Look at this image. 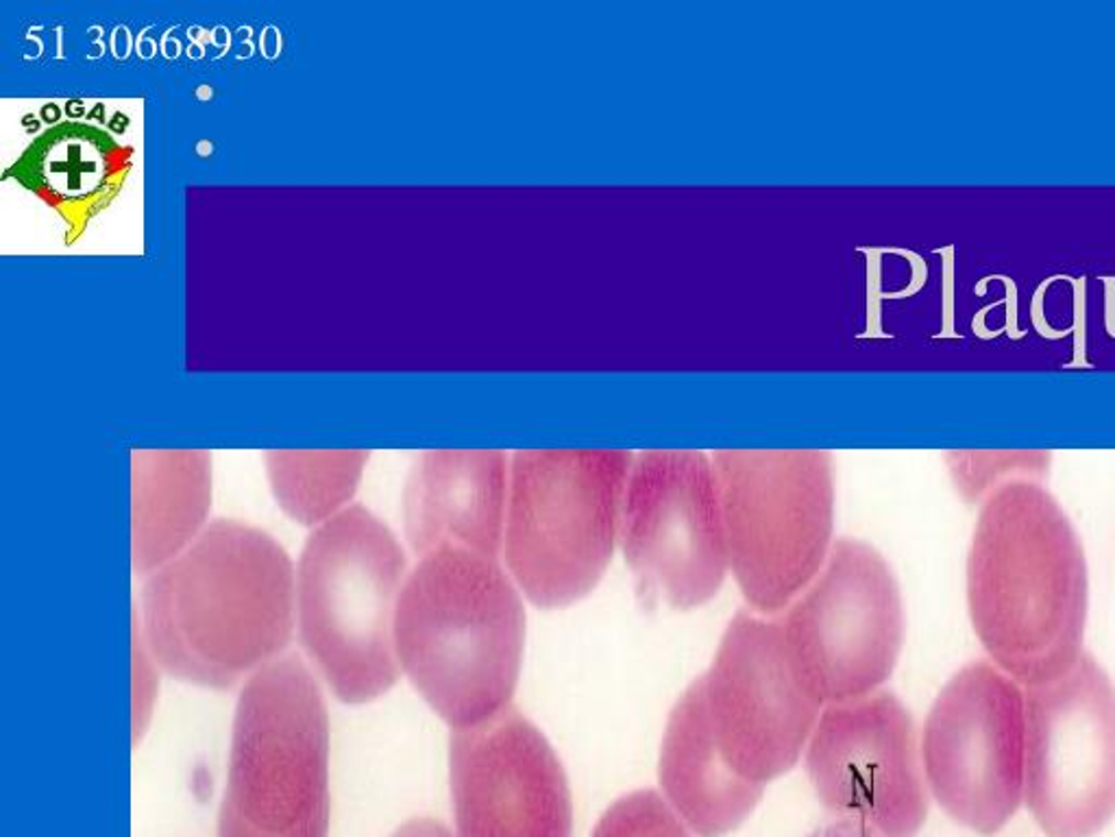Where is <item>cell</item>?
<instances>
[{
    "instance_id": "1",
    "label": "cell",
    "mask_w": 1115,
    "mask_h": 837,
    "mask_svg": "<svg viewBox=\"0 0 1115 837\" xmlns=\"http://www.w3.org/2000/svg\"><path fill=\"white\" fill-rule=\"evenodd\" d=\"M965 600L987 656L1024 687L1061 676L1085 652V543L1039 480L1015 478L981 502L965 556Z\"/></svg>"
},
{
    "instance_id": "2",
    "label": "cell",
    "mask_w": 1115,
    "mask_h": 837,
    "mask_svg": "<svg viewBox=\"0 0 1115 837\" xmlns=\"http://www.w3.org/2000/svg\"><path fill=\"white\" fill-rule=\"evenodd\" d=\"M295 609L297 576L286 550L255 525L216 520L146 576L144 641L171 676L227 689L286 650Z\"/></svg>"
},
{
    "instance_id": "3",
    "label": "cell",
    "mask_w": 1115,
    "mask_h": 837,
    "mask_svg": "<svg viewBox=\"0 0 1115 837\" xmlns=\"http://www.w3.org/2000/svg\"><path fill=\"white\" fill-rule=\"evenodd\" d=\"M395 648L414 689L453 731L482 725L512 705L523 600L498 558L442 545L407 574Z\"/></svg>"
},
{
    "instance_id": "4",
    "label": "cell",
    "mask_w": 1115,
    "mask_h": 837,
    "mask_svg": "<svg viewBox=\"0 0 1115 837\" xmlns=\"http://www.w3.org/2000/svg\"><path fill=\"white\" fill-rule=\"evenodd\" d=\"M407 558L393 530L360 504L314 528L297 574L302 643L334 696H384L402 674L395 613Z\"/></svg>"
},
{
    "instance_id": "5",
    "label": "cell",
    "mask_w": 1115,
    "mask_h": 837,
    "mask_svg": "<svg viewBox=\"0 0 1115 837\" xmlns=\"http://www.w3.org/2000/svg\"><path fill=\"white\" fill-rule=\"evenodd\" d=\"M329 812L327 705L288 654L240 692L218 837H329Z\"/></svg>"
},
{
    "instance_id": "6",
    "label": "cell",
    "mask_w": 1115,
    "mask_h": 837,
    "mask_svg": "<svg viewBox=\"0 0 1115 837\" xmlns=\"http://www.w3.org/2000/svg\"><path fill=\"white\" fill-rule=\"evenodd\" d=\"M634 452L521 449L510 456L504 558L540 609L595 589L619 541Z\"/></svg>"
},
{
    "instance_id": "7",
    "label": "cell",
    "mask_w": 1115,
    "mask_h": 837,
    "mask_svg": "<svg viewBox=\"0 0 1115 837\" xmlns=\"http://www.w3.org/2000/svg\"><path fill=\"white\" fill-rule=\"evenodd\" d=\"M710 458L736 585L758 613H780L828 558L834 456L819 449H717Z\"/></svg>"
},
{
    "instance_id": "8",
    "label": "cell",
    "mask_w": 1115,
    "mask_h": 837,
    "mask_svg": "<svg viewBox=\"0 0 1115 837\" xmlns=\"http://www.w3.org/2000/svg\"><path fill=\"white\" fill-rule=\"evenodd\" d=\"M791 663L821 705L883 687L905 643V600L889 561L839 536L811 585L780 616Z\"/></svg>"
},
{
    "instance_id": "9",
    "label": "cell",
    "mask_w": 1115,
    "mask_h": 837,
    "mask_svg": "<svg viewBox=\"0 0 1115 837\" xmlns=\"http://www.w3.org/2000/svg\"><path fill=\"white\" fill-rule=\"evenodd\" d=\"M919 752L932 803L972 834H1001L1024 807V685L970 659L937 692Z\"/></svg>"
},
{
    "instance_id": "10",
    "label": "cell",
    "mask_w": 1115,
    "mask_h": 837,
    "mask_svg": "<svg viewBox=\"0 0 1115 837\" xmlns=\"http://www.w3.org/2000/svg\"><path fill=\"white\" fill-rule=\"evenodd\" d=\"M1024 807L1046 837H1098L1115 820V681L1087 648L1024 687Z\"/></svg>"
},
{
    "instance_id": "11",
    "label": "cell",
    "mask_w": 1115,
    "mask_h": 837,
    "mask_svg": "<svg viewBox=\"0 0 1115 837\" xmlns=\"http://www.w3.org/2000/svg\"><path fill=\"white\" fill-rule=\"evenodd\" d=\"M619 541L649 607L687 611L709 602L730 567L709 454L638 452L625 485Z\"/></svg>"
},
{
    "instance_id": "12",
    "label": "cell",
    "mask_w": 1115,
    "mask_h": 837,
    "mask_svg": "<svg viewBox=\"0 0 1115 837\" xmlns=\"http://www.w3.org/2000/svg\"><path fill=\"white\" fill-rule=\"evenodd\" d=\"M700 681L712 743L734 774L765 787L798 763L823 705L791 663L780 618L739 611Z\"/></svg>"
},
{
    "instance_id": "13",
    "label": "cell",
    "mask_w": 1115,
    "mask_h": 837,
    "mask_svg": "<svg viewBox=\"0 0 1115 837\" xmlns=\"http://www.w3.org/2000/svg\"><path fill=\"white\" fill-rule=\"evenodd\" d=\"M805 770L837 820L859 823L885 837H917L932 796L926 783L919 729L892 689L823 705Z\"/></svg>"
},
{
    "instance_id": "14",
    "label": "cell",
    "mask_w": 1115,
    "mask_h": 837,
    "mask_svg": "<svg viewBox=\"0 0 1115 837\" xmlns=\"http://www.w3.org/2000/svg\"><path fill=\"white\" fill-rule=\"evenodd\" d=\"M456 837H573V798L547 737L514 705L449 741Z\"/></svg>"
},
{
    "instance_id": "15",
    "label": "cell",
    "mask_w": 1115,
    "mask_h": 837,
    "mask_svg": "<svg viewBox=\"0 0 1115 837\" xmlns=\"http://www.w3.org/2000/svg\"><path fill=\"white\" fill-rule=\"evenodd\" d=\"M506 452H423L404 489V523L420 556L458 545L498 558L506 530Z\"/></svg>"
},
{
    "instance_id": "16",
    "label": "cell",
    "mask_w": 1115,
    "mask_h": 837,
    "mask_svg": "<svg viewBox=\"0 0 1115 837\" xmlns=\"http://www.w3.org/2000/svg\"><path fill=\"white\" fill-rule=\"evenodd\" d=\"M133 169V149L86 120H62L42 131L4 171L62 216L66 244L113 204Z\"/></svg>"
},
{
    "instance_id": "17",
    "label": "cell",
    "mask_w": 1115,
    "mask_h": 837,
    "mask_svg": "<svg viewBox=\"0 0 1115 837\" xmlns=\"http://www.w3.org/2000/svg\"><path fill=\"white\" fill-rule=\"evenodd\" d=\"M663 798L696 837H725L758 807L765 787L734 774L710 737L702 681L674 705L658 757Z\"/></svg>"
},
{
    "instance_id": "18",
    "label": "cell",
    "mask_w": 1115,
    "mask_h": 837,
    "mask_svg": "<svg viewBox=\"0 0 1115 837\" xmlns=\"http://www.w3.org/2000/svg\"><path fill=\"white\" fill-rule=\"evenodd\" d=\"M211 507V454L135 449L131 456L133 567L153 574L190 547Z\"/></svg>"
},
{
    "instance_id": "19",
    "label": "cell",
    "mask_w": 1115,
    "mask_h": 837,
    "mask_svg": "<svg viewBox=\"0 0 1115 837\" xmlns=\"http://www.w3.org/2000/svg\"><path fill=\"white\" fill-rule=\"evenodd\" d=\"M369 452H266L264 467L282 511L304 525L342 513L364 476Z\"/></svg>"
},
{
    "instance_id": "20",
    "label": "cell",
    "mask_w": 1115,
    "mask_h": 837,
    "mask_svg": "<svg viewBox=\"0 0 1115 837\" xmlns=\"http://www.w3.org/2000/svg\"><path fill=\"white\" fill-rule=\"evenodd\" d=\"M943 460L963 500L979 502L1015 478L1039 480L1052 452H945Z\"/></svg>"
},
{
    "instance_id": "21",
    "label": "cell",
    "mask_w": 1115,
    "mask_h": 837,
    "mask_svg": "<svg viewBox=\"0 0 1115 837\" xmlns=\"http://www.w3.org/2000/svg\"><path fill=\"white\" fill-rule=\"evenodd\" d=\"M591 837H696L663 794L636 790L616 798L593 827Z\"/></svg>"
},
{
    "instance_id": "22",
    "label": "cell",
    "mask_w": 1115,
    "mask_h": 837,
    "mask_svg": "<svg viewBox=\"0 0 1115 837\" xmlns=\"http://www.w3.org/2000/svg\"><path fill=\"white\" fill-rule=\"evenodd\" d=\"M155 659L138 630L133 632V735L135 739L146 731L155 698H157V667Z\"/></svg>"
},
{
    "instance_id": "23",
    "label": "cell",
    "mask_w": 1115,
    "mask_h": 837,
    "mask_svg": "<svg viewBox=\"0 0 1115 837\" xmlns=\"http://www.w3.org/2000/svg\"><path fill=\"white\" fill-rule=\"evenodd\" d=\"M1063 280H1068L1072 286H1074V358L1070 365H1065L1068 369H1076V367H1083V369H1092L1094 365L1087 360V340H1085V329H1087V316H1085V308H1087V297H1085V289H1087V280L1085 278H1068L1063 275Z\"/></svg>"
},
{
    "instance_id": "24",
    "label": "cell",
    "mask_w": 1115,
    "mask_h": 837,
    "mask_svg": "<svg viewBox=\"0 0 1115 837\" xmlns=\"http://www.w3.org/2000/svg\"><path fill=\"white\" fill-rule=\"evenodd\" d=\"M1057 280H1063V275H1052V278H1046V280L1037 286V291H1035V295H1032V308H1030V318H1032L1035 329H1037L1043 338H1050V340L1065 338L1070 331H1074V327H1072V325H1070V327H1065V329H1054V327H1050V323H1048V320H1046V316H1043V295H1046V291L1050 289V284H1052V282H1057Z\"/></svg>"
},
{
    "instance_id": "25",
    "label": "cell",
    "mask_w": 1115,
    "mask_h": 837,
    "mask_svg": "<svg viewBox=\"0 0 1115 837\" xmlns=\"http://www.w3.org/2000/svg\"><path fill=\"white\" fill-rule=\"evenodd\" d=\"M992 280H1001V282L1005 284V289H1007V302H1005V304H1007V323H1005V327H1003V329H1005V331H1007L1014 340H1017V338H1021V336L1026 334L1024 329H1019V327H1017V284H1015L1014 278H1009V275H987V278H983V280L976 284V295H979V297L987 295V284H990Z\"/></svg>"
},
{
    "instance_id": "26",
    "label": "cell",
    "mask_w": 1115,
    "mask_h": 837,
    "mask_svg": "<svg viewBox=\"0 0 1115 837\" xmlns=\"http://www.w3.org/2000/svg\"><path fill=\"white\" fill-rule=\"evenodd\" d=\"M807 837H885L881 836L878 831L870 829V827H863L859 823H850V820H828L823 825H819L815 831H811Z\"/></svg>"
},
{
    "instance_id": "27",
    "label": "cell",
    "mask_w": 1115,
    "mask_h": 837,
    "mask_svg": "<svg viewBox=\"0 0 1115 837\" xmlns=\"http://www.w3.org/2000/svg\"><path fill=\"white\" fill-rule=\"evenodd\" d=\"M391 837H456L434 818H414L402 825Z\"/></svg>"
},
{
    "instance_id": "28",
    "label": "cell",
    "mask_w": 1115,
    "mask_h": 837,
    "mask_svg": "<svg viewBox=\"0 0 1115 837\" xmlns=\"http://www.w3.org/2000/svg\"><path fill=\"white\" fill-rule=\"evenodd\" d=\"M939 253L945 256V327L939 336H952V338H961L959 334L952 331V291H954V284H952V275H954V244H948L943 251L937 249Z\"/></svg>"
},
{
    "instance_id": "29",
    "label": "cell",
    "mask_w": 1115,
    "mask_h": 837,
    "mask_svg": "<svg viewBox=\"0 0 1115 837\" xmlns=\"http://www.w3.org/2000/svg\"><path fill=\"white\" fill-rule=\"evenodd\" d=\"M1103 282L1107 289V308H1105L1107 331H1109V336L1115 338V278H1103Z\"/></svg>"
}]
</instances>
